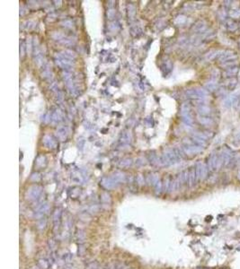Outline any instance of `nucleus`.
Segmentation results:
<instances>
[{
  "label": "nucleus",
  "mask_w": 240,
  "mask_h": 269,
  "mask_svg": "<svg viewBox=\"0 0 240 269\" xmlns=\"http://www.w3.org/2000/svg\"><path fill=\"white\" fill-rule=\"evenodd\" d=\"M61 216H62L61 210L60 208L56 209L52 215V218H53L52 220H53V224H54V231H57V229L60 228V224H61Z\"/></svg>",
  "instance_id": "obj_1"
},
{
  "label": "nucleus",
  "mask_w": 240,
  "mask_h": 269,
  "mask_svg": "<svg viewBox=\"0 0 240 269\" xmlns=\"http://www.w3.org/2000/svg\"><path fill=\"white\" fill-rule=\"evenodd\" d=\"M63 261L65 262V263H71V261H72V258H73V257H72V255L71 254H69V253H66V254H64L63 255Z\"/></svg>",
  "instance_id": "obj_5"
},
{
  "label": "nucleus",
  "mask_w": 240,
  "mask_h": 269,
  "mask_svg": "<svg viewBox=\"0 0 240 269\" xmlns=\"http://www.w3.org/2000/svg\"><path fill=\"white\" fill-rule=\"evenodd\" d=\"M37 228L39 229V230H44L45 228H46V226H47V219H45V218H41V219H40V220H38V222H37Z\"/></svg>",
  "instance_id": "obj_3"
},
{
  "label": "nucleus",
  "mask_w": 240,
  "mask_h": 269,
  "mask_svg": "<svg viewBox=\"0 0 240 269\" xmlns=\"http://www.w3.org/2000/svg\"><path fill=\"white\" fill-rule=\"evenodd\" d=\"M48 245H49V248L52 251H54L55 248H57V242L56 240H54L53 239H50L49 242H48Z\"/></svg>",
  "instance_id": "obj_4"
},
{
  "label": "nucleus",
  "mask_w": 240,
  "mask_h": 269,
  "mask_svg": "<svg viewBox=\"0 0 240 269\" xmlns=\"http://www.w3.org/2000/svg\"><path fill=\"white\" fill-rule=\"evenodd\" d=\"M77 235V239H78L79 240H83L85 239V233H84L83 231H78Z\"/></svg>",
  "instance_id": "obj_6"
},
{
  "label": "nucleus",
  "mask_w": 240,
  "mask_h": 269,
  "mask_svg": "<svg viewBox=\"0 0 240 269\" xmlns=\"http://www.w3.org/2000/svg\"><path fill=\"white\" fill-rule=\"evenodd\" d=\"M38 266L40 268V269H49L52 265L50 260H48L46 258H40L38 260Z\"/></svg>",
  "instance_id": "obj_2"
}]
</instances>
